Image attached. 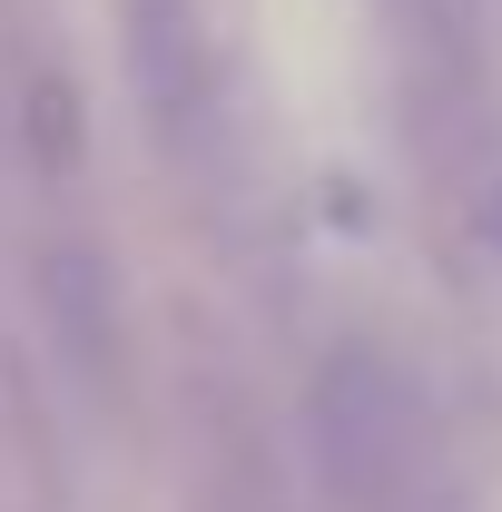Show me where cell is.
I'll use <instances>...</instances> for the list:
<instances>
[{"instance_id": "cell-1", "label": "cell", "mask_w": 502, "mask_h": 512, "mask_svg": "<svg viewBox=\"0 0 502 512\" xmlns=\"http://www.w3.org/2000/svg\"><path fill=\"white\" fill-rule=\"evenodd\" d=\"M306 434H315V473L345 512H453L434 404L384 345H335L315 365Z\"/></svg>"}]
</instances>
